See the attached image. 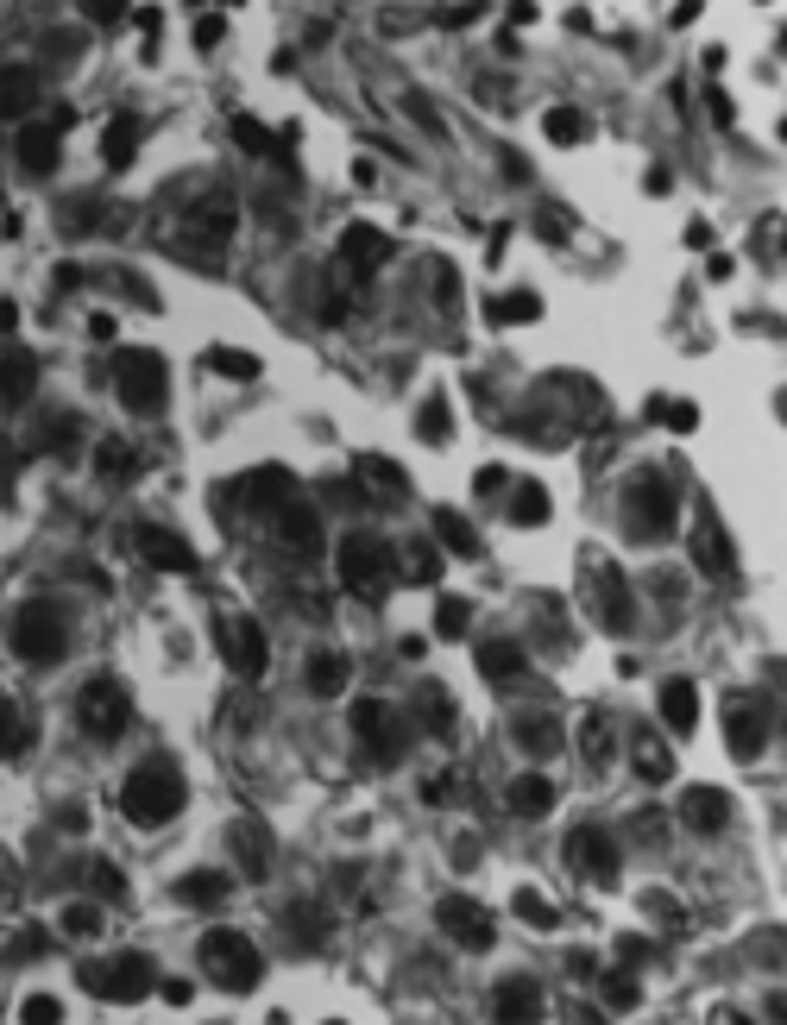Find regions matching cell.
Wrapping results in <instances>:
<instances>
[{"instance_id": "6da1fadb", "label": "cell", "mask_w": 787, "mask_h": 1025, "mask_svg": "<svg viewBox=\"0 0 787 1025\" xmlns=\"http://www.w3.org/2000/svg\"><path fill=\"white\" fill-rule=\"evenodd\" d=\"M183 799H190V787H183L177 768H171V761H145V768H133L126 787H120V812H126V824H139V831H157V824H171V818L183 812Z\"/></svg>"}, {"instance_id": "7a4b0ae2", "label": "cell", "mask_w": 787, "mask_h": 1025, "mask_svg": "<svg viewBox=\"0 0 787 1025\" xmlns=\"http://www.w3.org/2000/svg\"><path fill=\"white\" fill-rule=\"evenodd\" d=\"M7 642H13V655H20V660L51 667V660H63V648H70V623H63V611L51 598H32V604H20V611H13Z\"/></svg>"}, {"instance_id": "3957f363", "label": "cell", "mask_w": 787, "mask_h": 1025, "mask_svg": "<svg viewBox=\"0 0 787 1025\" xmlns=\"http://www.w3.org/2000/svg\"><path fill=\"white\" fill-rule=\"evenodd\" d=\"M202 968H208L215 987H227V994H253L258 975H265V956H258L253 937H239V931H208V937H202Z\"/></svg>"}, {"instance_id": "277c9868", "label": "cell", "mask_w": 787, "mask_h": 1025, "mask_svg": "<svg viewBox=\"0 0 787 1025\" xmlns=\"http://www.w3.org/2000/svg\"><path fill=\"white\" fill-rule=\"evenodd\" d=\"M681 516V503H674V484L662 472H643V479L624 491V529L636 542H662Z\"/></svg>"}, {"instance_id": "5b68a950", "label": "cell", "mask_w": 787, "mask_h": 1025, "mask_svg": "<svg viewBox=\"0 0 787 1025\" xmlns=\"http://www.w3.org/2000/svg\"><path fill=\"white\" fill-rule=\"evenodd\" d=\"M114 390H120V403L133 409V416H157V409H164V390H171L164 359H157V352H145V347L114 352Z\"/></svg>"}, {"instance_id": "8992f818", "label": "cell", "mask_w": 787, "mask_h": 1025, "mask_svg": "<svg viewBox=\"0 0 787 1025\" xmlns=\"http://www.w3.org/2000/svg\"><path fill=\"white\" fill-rule=\"evenodd\" d=\"M335 573L347 592H359V598H372V592H385L391 585V547L378 542V535H366V529H354L347 542H340L335 554Z\"/></svg>"}, {"instance_id": "52a82bcc", "label": "cell", "mask_w": 787, "mask_h": 1025, "mask_svg": "<svg viewBox=\"0 0 787 1025\" xmlns=\"http://www.w3.org/2000/svg\"><path fill=\"white\" fill-rule=\"evenodd\" d=\"M89 994H101V1001H145L157 987V968H152V956H114V963H89L76 975Z\"/></svg>"}, {"instance_id": "ba28073f", "label": "cell", "mask_w": 787, "mask_h": 1025, "mask_svg": "<svg viewBox=\"0 0 787 1025\" xmlns=\"http://www.w3.org/2000/svg\"><path fill=\"white\" fill-rule=\"evenodd\" d=\"M126 717H133V698H126V686L120 679H89L76 698V724L89 736H101V742H114L120 730H126Z\"/></svg>"}, {"instance_id": "9c48e42d", "label": "cell", "mask_w": 787, "mask_h": 1025, "mask_svg": "<svg viewBox=\"0 0 787 1025\" xmlns=\"http://www.w3.org/2000/svg\"><path fill=\"white\" fill-rule=\"evenodd\" d=\"M354 736H359V749L372 755L378 768H391L397 755H403V724H397V711L385 705V698H359V705H354Z\"/></svg>"}, {"instance_id": "30bf717a", "label": "cell", "mask_w": 787, "mask_h": 1025, "mask_svg": "<svg viewBox=\"0 0 787 1025\" xmlns=\"http://www.w3.org/2000/svg\"><path fill=\"white\" fill-rule=\"evenodd\" d=\"M435 919H441V931H448L453 944H467V950H492V912L479 906V900H467V893H448L441 906H435Z\"/></svg>"}, {"instance_id": "8fae6325", "label": "cell", "mask_w": 787, "mask_h": 1025, "mask_svg": "<svg viewBox=\"0 0 787 1025\" xmlns=\"http://www.w3.org/2000/svg\"><path fill=\"white\" fill-rule=\"evenodd\" d=\"M221 648H227V667H234L239 679L265 674V660H272V648H265V629H258L253 617H234V623H221Z\"/></svg>"}, {"instance_id": "7c38bea8", "label": "cell", "mask_w": 787, "mask_h": 1025, "mask_svg": "<svg viewBox=\"0 0 787 1025\" xmlns=\"http://www.w3.org/2000/svg\"><path fill=\"white\" fill-rule=\"evenodd\" d=\"M568 855L573 862H580V874H586V881H599V888H617V869H624V862H617V843H611L605 831H573L568 837Z\"/></svg>"}, {"instance_id": "4fadbf2b", "label": "cell", "mask_w": 787, "mask_h": 1025, "mask_svg": "<svg viewBox=\"0 0 787 1025\" xmlns=\"http://www.w3.org/2000/svg\"><path fill=\"white\" fill-rule=\"evenodd\" d=\"M58 145H63V120H32V126H20V139H13V152H20V171H25V176H51V164H58Z\"/></svg>"}, {"instance_id": "5bb4252c", "label": "cell", "mask_w": 787, "mask_h": 1025, "mask_svg": "<svg viewBox=\"0 0 787 1025\" xmlns=\"http://www.w3.org/2000/svg\"><path fill=\"white\" fill-rule=\"evenodd\" d=\"M139 554L157 566V573H196V547L183 542V535H171V529H157V523H139Z\"/></svg>"}, {"instance_id": "9a60e30c", "label": "cell", "mask_w": 787, "mask_h": 1025, "mask_svg": "<svg viewBox=\"0 0 787 1025\" xmlns=\"http://www.w3.org/2000/svg\"><path fill=\"white\" fill-rule=\"evenodd\" d=\"M227 233H234V195L215 189L190 208V246H227Z\"/></svg>"}, {"instance_id": "2e32d148", "label": "cell", "mask_w": 787, "mask_h": 1025, "mask_svg": "<svg viewBox=\"0 0 787 1025\" xmlns=\"http://www.w3.org/2000/svg\"><path fill=\"white\" fill-rule=\"evenodd\" d=\"M592 585H599V623H605L611 636H630L636 611H630V585H624V573H611V566H592Z\"/></svg>"}, {"instance_id": "e0dca14e", "label": "cell", "mask_w": 787, "mask_h": 1025, "mask_svg": "<svg viewBox=\"0 0 787 1025\" xmlns=\"http://www.w3.org/2000/svg\"><path fill=\"white\" fill-rule=\"evenodd\" d=\"M681 818H687V831L718 837V831L730 824V793H718V787H687V799H681Z\"/></svg>"}, {"instance_id": "ac0fdd59", "label": "cell", "mask_w": 787, "mask_h": 1025, "mask_svg": "<svg viewBox=\"0 0 787 1025\" xmlns=\"http://www.w3.org/2000/svg\"><path fill=\"white\" fill-rule=\"evenodd\" d=\"M227 843H234V855H239V874H246V881H265V874H272V831H265L258 818H239Z\"/></svg>"}, {"instance_id": "d6986e66", "label": "cell", "mask_w": 787, "mask_h": 1025, "mask_svg": "<svg viewBox=\"0 0 787 1025\" xmlns=\"http://www.w3.org/2000/svg\"><path fill=\"white\" fill-rule=\"evenodd\" d=\"M725 742H730V755H737V761H756V755H763V742H768L763 711H756V705H730V711H725Z\"/></svg>"}, {"instance_id": "ffe728a7", "label": "cell", "mask_w": 787, "mask_h": 1025, "mask_svg": "<svg viewBox=\"0 0 787 1025\" xmlns=\"http://www.w3.org/2000/svg\"><path fill=\"white\" fill-rule=\"evenodd\" d=\"M693 566H699L706 580H730V542L712 516H699V529H693Z\"/></svg>"}, {"instance_id": "44dd1931", "label": "cell", "mask_w": 787, "mask_h": 1025, "mask_svg": "<svg viewBox=\"0 0 787 1025\" xmlns=\"http://www.w3.org/2000/svg\"><path fill=\"white\" fill-rule=\"evenodd\" d=\"M492 1013H498V1019H535V1013H542V987H535L530 975H511V982H498Z\"/></svg>"}, {"instance_id": "7402d4cb", "label": "cell", "mask_w": 787, "mask_h": 1025, "mask_svg": "<svg viewBox=\"0 0 787 1025\" xmlns=\"http://www.w3.org/2000/svg\"><path fill=\"white\" fill-rule=\"evenodd\" d=\"M662 724H668L674 736H693V724H699V693H693V679H668V686H662Z\"/></svg>"}, {"instance_id": "603a6c76", "label": "cell", "mask_w": 787, "mask_h": 1025, "mask_svg": "<svg viewBox=\"0 0 787 1025\" xmlns=\"http://www.w3.org/2000/svg\"><path fill=\"white\" fill-rule=\"evenodd\" d=\"M340 252H347L354 271H378V265L391 258V239H385L378 227H347V233H340Z\"/></svg>"}, {"instance_id": "cb8c5ba5", "label": "cell", "mask_w": 787, "mask_h": 1025, "mask_svg": "<svg viewBox=\"0 0 787 1025\" xmlns=\"http://www.w3.org/2000/svg\"><path fill=\"white\" fill-rule=\"evenodd\" d=\"M272 523H277V535H284V542H296V547H309V554H315V547H321V523H315V503H284V510H277V516H272Z\"/></svg>"}, {"instance_id": "d4e9b609", "label": "cell", "mask_w": 787, "mask_h": 1025, "mask_svg": "<svg viewBox=\"0 0 787 1025\" xmlns=\"http://www.w3.org/2000/svg\"><path fill=\"white\" fill-rule=\"evenodd\" d=\"M32 385H39V359L32 352H7V366H0V390H7V403H32Z\"/></svg>"}, {"instance_id": "484cf974", "label": "cell", "mask_w": 787, "mask_h": 1025, "mask_svg": "<svg viewBox=\"0 0 787 1025\" xmlns=\"http://www.w3.org/2000/svg\"><path fill=\"white\" fill-rule=\"evenodd\" d=\"M309 693L315 698H340V693H347V655H335V648L309 655Z\"/></svg>"}, {"instance_id": "4316f807", "label": "cell", "mask_w": 787, "mask_h": 1025, "mask_svg": "<svg viewBox=\"0 0 787 1025\" xmlns=\"http://www.w3.org/2000/svg\"><path fill=\"white\" fill-rule=\"evenodd\" d=\"M435 535H441V547H448V554H467V561H479V529H472L460 510H435Z\"/></svg>"}, {"instance_id": "83f0119b", "label": "cell", "mask_w": 787, "mask_h": 1025, "mask_svg": "<svg viewBox=\"0 0 787 1025\" xmlns=\"http://www.w3.org/2000/svg\"><path fill=\"white\" fill-rule=\"evenodd\" d=\"M227 888H234V881H227L221 869H196V874H183V881H177V900H183V906H215V900H227Z\"/></svg>"}, {"instance_id": "f1b7e54d", "label": "cell", "mask_w": 787, "mask_h": 1025, "mask_svg": "<svg viewBox=\"0 0 787 1025\" xmlns=\"http://www.w3.org/2000/svg\"><path fill=\"white\" fill-rule=\"evenodd\" d=\"M479 674L492 679V686L517 679L523 674V648H517V642H486V648H479Z\"/></svg>"}, {"instance_id": "f546056e", "label": "cell", "mask_w": 787, "mask_h": 1025, "mask_svg": "<svg viewBox=\"0 0 787 1025\" xmlns=\"http://www.w3.org/2000/svg\"><path fill=\"white\" fill-rule=\"evenodd\" d=\"M139 133H145V126H139L133 114H120V120H108V133H101V157H108V164H133V145H139Z\"/></svg>"}, {"instance_id": "4dcf8cb0", "label": "cell", "mask_w": 787, "mask_h": 1025, "mask_svg": "<svg viewBox=\"0 0 787 1025\" xmlns=\"http://www.w3.org/2000/svg\"><path fill=\"white\" fill-rule=\"evenodd\" d=\"M511 806H517L523 818H542V812L554 806V787H549L542 775H517V780H511Z\"/></svg>"}, {"instance_id": "1f68e13d", "label": "cell", "mask_w": 787, "mask_h": 1025, "mask_svg": "<svg viewBox=\"0 0 787 1025\" xmlns=\"http://www.w3.org/2000/svg\"><path fill=\"white\" fill-rule=\"evenodd\" d=\"M511 523H523V529L549 523V491H542V484H517L511 491Z\"/></svg>"}, {"instance_id": "d6a6232c", "label": "cell", "mask_w": 787, "mask_h": 1025, "mask_svg": "<svg viewBox=\"0 0 787 1025\" xmlns=\"http://www.w3.org/2000/svg\"><path fill=\"white\" fill-rule=\"evenodd\" d=\"M202 366L221 371V378H239V385L258 378V359H253V352H239V347H208V352H202Z\"/></svg>"}, {"instance_id": "836d02e7", "label": "cell", "mask_w": 787, "mask_h": 1025, "mask_svg": "<svg viewBox=\"0 0 787 1025\" xmlns=\"http://www.w3.org/2000/svg\"><path fill=\"white\" fill-rule=\"evenodd\" d=\"M359 479H372L378 491H391V498H403V491H410V479H403V465L378 460V453H359Z\"/></svg>"}, {"instance_id": "e575fe53", "label": "cell", "mask_w": 787, "mask_h": 1025, "mask_svg": "<svg viewBox=\"0 0 787 1025\" xmlns=\"http://www.w3.org/2000/svg\"><path fill=\"white\" fill-rule=\"evenodd\" d=\"M542 133H549L554 145H580V139H586V114H580V107H549Z\"/></svg>"}, {"instance_id": "d590c367", "label": "cell", "mask_w": 787, "mask_h": 1025, "mask_svg": "<svg viewBox=\"0 0 787 1025\" xmlns=\"http://www.w3.org/2000/svg\"><path fill=\"white\" fill-rule=\"evenodd\" d=\"M95 472H101L108 484L133 479V447H126V441H101V447H95Z\"/></svg>"}, {"instance_id": "8d00e7d4", "label": "cell", "mask_w": 787, "mask_h": 1025, "mask_svg": "<svg viewBox=\"0 0 787 1025\" xmlns=\"http://www.w3.org/2000/svg\"><path fill=\"white\" fill-rule=\"evenodd\" d=\"M467 623H472L467 598H441V604H435V636H441V642H460V636H467Z\"/></svg>"}, {"instance_id": "74e56055", "label": "cell", "mask_w": 787, "mask_h": 1025, "mask_svg": "<svg viewBox=\"0 0 787 1025\" xmlns=\"http://www.w3.org/2000/svg\"><path fill=\"white\" fill-rule=\"evenodd\" d=\"M636 775H643V780H668L674 775V755L662 749L655 736H643V742H636Z\"/></svg>"}, {"instance_id": "f35d334b", "label": "cell", "mask_w": 787, "mask_h": 1025, "mask_svg": "<svg viewBox=\"0 0 787 1025\" xmlns=\"http://www.w3.org/2000/svg\"><path fill=\"white\" fill-rule=\"evenodd\" d=\"M650 416H655L662 428H674V434H693V428H699V409H693V403H681V397H674V403L662 397V403H655Z\"/></svg>"}, {"instance_id": "ab89813d", "label": "cell", "mask_w": 787, "mask_h": 1025, "mask_svg": "<svg viewBox=\"0 0 787 1025\" xmlns=\"http://www.w3.org/2000/svg\"><path fill=\"white\" fill-rule=\"evenodd\" d=\"M410 580L416 585L441 580V547H435V542H410Z\"/></svg>"}, {"instance_id": "60d3db41", "label": "cell", "mask_w": 787, "mask_h": 1025, "mask_svg": "<svg viewBox=\"0 0 787 1025\" xmlns=\"http://www.w3.org/2000/svg\"><path fill=\"white\" fill-rule=\"evenodd\" d=\"M498 321V328H504V321H535V296L530 290H517V296H498L492 309H486Z\"/></svg>"}, {"instance_id": "b9f144b4", "label": "cell", "mask_w": 787, "mask_h": 1025, "mask_svg": "<svg viewBox=\"0 0 787 1025\" xmlns=\"http://www.w3.org/2000/svg\"><path fill=\"white\" fill-rule=\"evenodd\" d=\"M20 749H25V717L13 711V698H7V705H0V755L13 761Z\"/></svg>"}, {"instance_id": "7bdbcfd3", "label": "cell", "mask_w": 787, "mask_h": 1025, "mask_svg": "<svg viewBox=\"0 0 787 1025\" xmlns=\"http://www.w3.org/2000/svg\"><path fill=\"white\" fill-rule=\"evenodd\" d=\"M0 101H7V114H25V107H32V70H7Z\"/></svg>"}, {"instance_id": "ee69618b", "label": "cell", "mask_w": 787, "mask_h": 1025, "mask_svg": "<svg viewBox=\"0 0 787 1025\" xmlns=\"http://www.w3.org/2000/svg\"><path fill=\"white\" fill-rule=\"evenodd\" d=\"M422 717H429L435 736H453V705H448V693H441V686H429V693H422Z\"/></svg>"}, {"instance_id": "f6af8a7d", "label": "cell", "mask_w": 787, "mask_h": 1025, "mask_svg": "<svg viewBox=\"0 0 787 1025\" xmlns=\"http://www.w3.org/2000/svg\"><path fill=\"white\" fill-rule=\"evenodd\" d=\"M636 1001H643V987L630 982V975H617V968H611V975H605V1006H611V1013H630Z\"/></svg>"}, {"instance_id": "bcb514c9", "label": "cell", "mask_w": 787, "mask_h": 1025, "mask_svg": "<svg viewBox=\"0 0 787 1025\" xmlns=\"http://www.w3.org/2000/svg\"><path fill=\"white\" fill-rule=\"evenodd\" d=\"M416 434H422V441H448V403H441V397H429V403H422Z\"/></svg>"}, {"instance_id": "7dc6e473", "label": "cell", "mask_w": 787, "mask_h": 1025, "mask_svg": "<svg viewBox=\"0 0 787 1025\" xmlns=\"http://www.w3.org/2000/svg\"><path fill=\"white\" fill-rule=\"evenodd\" d=\"M234 139L246 145V152H258V157H265V152L277 145V139H272V126H258L253 114H239V120H234Z\"/></svg>"}, {"instance_id": "c3c4849f", "label": "cell", "mask_w": 787, "mask_h": 1025, "mask_svg": "<svg viewBox=\"0 0 787 1025\" xmlns=\"http://www.w3.org/2000/svg\"><path fill=\"white\" fill-rule=\"evenodd\" d=\"M89 888H95L101 900H120V893H126V874H120L114 862H89Z\"/></svg>"}, {"instance_id": "681fc988", "label": "cell", "mask_w": 787, "mask_h": 1025, "mask_svg": "<svg viewBox=\"0 0 787 1025\" xmlns=\"http://www.w3.org/2000/svg\"><path fill=\"white\" fill-rule=\"evenodd\" d=\"M517 742H530V749H554V742H561V730H554L549 717H523V724H517Z\"/></svg>"}, {"instance_id": "f907efd6", "label": "cell", "mask_w": 787, "mask_h": 1025, "mask_svg": "<svg viewBox=\"0 0 787 1025\" xmlns=\"http://www.w3.org/2000/svg\"><path fill=\"white\" fill-rule=\"evenodd\" d=\"M95 221H101V214H95V202H89V195H82L76 208H63V214H58V227H63V233H89Z\"/></svg>"}, {"instance_id": "816d5d0a", "label": "cell", "mask_w": 787, "mask_h": 1025, "mask_svg": "<svg viewBox=\"0 0 787 1025\" xmlns=\"http://www.w3.org/2000/svg\"><path fill=\"white\" fill-rule=\"evenodd\" d=\"M82 20H95V25H120V20H126V0H82Z\"/></svg>"}, {"instance_id": "f5cc1de1", "label": "cell", "mask_w": 787, "mask_h": 1025, "mask_svg": "<svg viewBox=\"0 0 787 1025\" xmlns=\"http://www.w3.org/2000/svg\"><path fill=\"white\" fill-rule=\"evenodd\" d=\"M517 912H523V919H530L535 931H549V925H554V912H549V900H542V893H517Z\"/></svg>"}, {"instance_id": "db71d44e", "label": "cell", "mask_w": 787, "mask_h": 1025, "mask_svg": "<svg viewBox=\"0 0 787 1025\" xmlns=\"http://www.w3.org/2000/svg\"><path fill=\"white\" fill-rule=\"evenodd\" d=\"M605 730H611V717H605V711H592V717H586V736H580L592 761H605Z\"/></svg>"}, {"instance_id": "11a10c76", "label": "cell", "mask_w": 787, "mask_h": 1025, "mask_svg": "<svg viewBox=\"0 0 787 1025\" xmlns=\"http://www.w3.org/2000/svg\"><path fill=\"white\" fill-rule=\"evenodd\" d=\"M20 1013H25V1019H32V1025H58V1019H63V1006L51 1001V994H32V1001H25Z\"/></svg>"}, {"instance_id": "9f6ffc18", "label": "cell", "mask_w": 787, "mask_h": 1025, "mask_svg": "<svg viewBox=\"0 0 787 1025\" xmlns=\"http://www.w3.org/2000/svg\"><path fill=\"white\" fill-rule=\"evenodd\" d=\"M63 931H70V937H95V931H101V912H95V906H76L70 919H63Z\"/></svg>"}, {"instance_id": "6f0895ef", "label": "cell", "mask_w": 787, "mask_h": 1025, "mask_svg": "<svg viewBox=\"0 0 787 1025\" xmlns=\"http://www.w3.org/2000/svg\"><path fill=\"white\" fill-rule=\"evenodd\" d=\"M650 912H655V919H662L668 931H687V912H674V900H668V893H650Z\"/></svg>"}, {"instance_id": "680465c9", "label": "cell", "mask_w": 787, "mask_h": 1025, "mask_svg": "<svg viewBox=\"0 0 787 1025\" xmlns=\"http://www.w3.org/2000/svg\"><path fill=\"white\" fill-rule=\"evenodd\" d=\"M290 931L296 944H321V919H309V912H290Z\"/></svg>"}, {"instance_id": "91938a15", "label": "cell", "mask_w": 787, "mask_h": 1025, "mask_svg": "<svg viewBox=\"0 0 787 1025\" xmlns=\"http://www.w3.org/2000/svg\"><path fill=\"white\" fill-rule=\"evenodd\" d=\"M76 441V422H70V416H63V422H51L44 428V447H70Z\"/></svg>"}, {"instance_id": "94428289", "label": "cell", "mask_w": 787, "mask_h": 1025, "mask_svg": "<svg viewBox=\"0 0 787 1025\" xmlns=\"http://www.w3.org/2000/svg\"><path fill=\"white\" fill-rule=\"evenodd\" d=\"M472 20H479V7H472V0H467V7H448V13H441V25H472Z\"/></svg>"}, {"instance_id": "6125c7cd", "label": "cell", "mask_w": 787, "mask_h": 1025, "mask_svg": "<svg viewBox=\"0 0 787 1025\" xmlns=\"http://www.w3.org/2000/svg\"><path fill=\"white\" fill-rule=\"evenodd\" d=\"M542 239H568V221L561 214H542Z\"/></svg>"}, {"instance_id": "be15d7a7", "label": "cell", "mask_w": 787, "mask_h": 1025, "mask_svg": "<svg viewBox=\"0 0 787 1025\" xmlns=\"http://www.w3.org/2000/svg\"><path fill=\"white\" fill-rule=\"evenodd\" d=\"M472 484H479V491H504V472H498V465H486V472H479Z\"/></svg>"}, {"instance_id": "e7e4bbea", "label": "cell", "mask_w": 787, "mask_h": 1025, "mask_svg": "<svg viewBox=\"0 0 787 1025\" xmlns=\"http://www.w3.org/2000/svg\"><path fill=\"white\" fill-rule=\"evenodd\" d=\"M215 39H221V20H202V25H196V44H202V51H208V44H215Z\"/></svg>"}, {"instance_id": "03108f58", "label": "cell", "mask_w": 787, "mask_h": 1025, "mask_svg": "<svg viewBox=\"0 0 787 1025\" xmlns=\"http://www.w3.org/2000/svg\"><path fill=\"white\" fill-rule=\"evenodd\" d=\"M768 1019H787V994H775V1001H768Z\"/></svg>"}]
</instances>
